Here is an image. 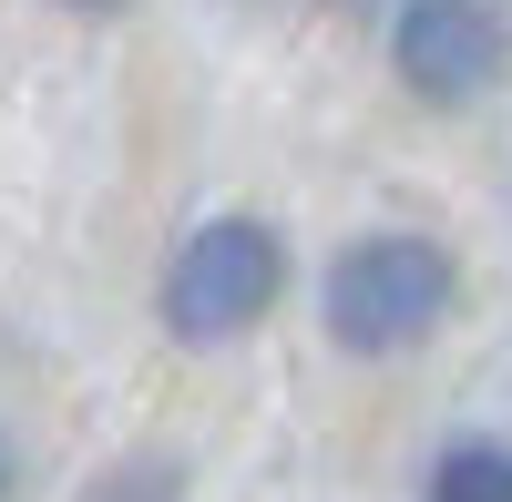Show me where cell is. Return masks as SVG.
I'll list each match as a JSON object with an SVG mask.
<instances>
[{
  "instance_id": "6da1fadb",
  "label": "cell",
  "mask_w": 512,
  "mask_h": 502,
  "mask_svg": "<svg viewBox=\"0 0 512 502\" xmlns=\"http://www.w3.org/2000/svg\"><path fill=\"white\" fill-rule=\"evenodd\" d=\"M451 308V257L431 236H359L349 257L328 267V328L338 349L359 359H390V349H420Z\"/></svg>"
},
{
  "instance_id": "7a4b0ae2",
  "label": "cell",
  "mask_w": 512,
  "mask_h": 502,
  "mask_svg": "<svg viewBox=\"0 0 512 502\" xmlns=\"http://www.w3.org/2000/svg\"><path fill=\"white\" fill-rule=\"evenodd\" d=\"M277 287H287V246H277V226L216 216V226L185 236L175 277H164V318H175V339H246V328L277 308Z\"/></svg>"
},
{
  "instance_id": "3957f363",
  "label": "cell",
  "mask_w": 512,
  "mask_h": 502,
  "mask_svg": "<svg viewBox=\"0 0 512 502\" xmlns=\"http://www.w3.org/2000/svg\"><path fill=\"white\" fill-rule=\"evenodd\" d=\"M512 62V31L492 0H410L400 11V82L410 93H431V103H472L492 93Z\"/></svg>"
},
{
  "instance_id": "277c9868",
  "label": "cell",
  "mask_w": 512,
  "mask_h": 502,
  "mask_svg": "<svg viewBox=\"0 0 512 502\" xmlns=\"http://www.w3.org/2000/svg\"><path fill=\"white\" fill-rule=\"evenodd\" d=\"M431 502H512V451H502V441H461V451H441Z\"/></svg>"
},
{
  "instance_id": "5b68a950",
  "label": "cell",
  "mask_w": 512,
  "mask_h": 502,
  "mask_svg": "<svg viewBox=\"0 0 512 502\" xmlns=\"http://www.w3.org/2000/svg\"><path fill=\"white\" fill-rule=\"evenodd\" d=\"M0 502H11V441H0Z\"/></svg>"
},
{
  "instance_id": "8992f818",
  "label": "cell",
  "mask_w": 512,
  "mask_h": 502,
  "mask_svg": "<svg viewBox=\"0 0 512 502\" xmlns=\"http://www.w3.org/2000/svg\"><path fill=\"white\" fill-rule=\"evenodd\" d=\"M72 11H123V0H72Z\"/></svg>"
}]
</instances>
